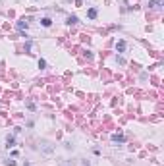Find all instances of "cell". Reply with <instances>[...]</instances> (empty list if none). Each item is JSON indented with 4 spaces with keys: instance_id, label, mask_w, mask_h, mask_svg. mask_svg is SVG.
Instances as JSON below:
<instances>
[{
    "instance_id": "cell-5",
    "label": "cell",
    "mask_w": 164,
    "mask_h": 166,
    "mask_svg": "<svg viewBox=\"0 0 164 166\" xmlns=\"http://www.w3.org/2000/svg\"><path fill=\"white\" fill-rule=\"evenodd\" d=\"M6 143H8V149L14 147V143H16V139H14V135H8V139H6Z\"/></svg>"
},
{
    "instance_id": "cell-7",
    "label": "cell",
    "mask_w": 164,
    "mask_h": 166,
    "mask_svg": "<svg viewBox=\"0 0 164 166\" xmlns=\"http://www.w3.org/2000/svg\"><path fill=\"white\" fill-rule=\"evenodd\" d=\"M17 29H27V19H21L17 23Z\"/></svg>"
},
{
    "instance_id": "cell-6",
    "label": "cell",
    "mask_w": 164,
    "mask_h": 166,
    "mask_svg": "<svg viewBox=\"0 0 164 166\" xmlns=\"http://www.w3.org/2000/svg\"><path fill=\"white\" fill-rule=\"evenodd\" d=\"M160 4H162L160 0H149V6H151V8H156V6H160Z\"/></svg>"
},
{
    "instance_id": "cell-8",
    "label": "cell",
    "mask_w": 164,
    "mask_h": 166,
    "mask_svg": "<svg viewBox=\"0 0 164 166\" xmlns=\"http://www.w3.org/2000/svg\"><path fill=\"white\" fill-rule=\"evenodd\" d=\"M68 23H69V25H75V23H77V18H75V16H69V18H68Z\"/></svg>"
},
{
    "instance_id": "cell-3",
    "label": "cell",
    "mask_w": 164,
    "mask_h": 166,
    "mask_svg": "<svg viewBox=\"0 0 164 166\" xmlns=\"http://www.w3.org/2000/svg\"><path fill=\"white\" fill-rule=\"evenodd\" d=\"M97 14H99V10H97V8H89V12H87V16H89L91 19H95V18H97Z\"/></svg>"
},
{
    "instance_id": "cell-2",
    "label": "cell",
    "mask_w": 164,
    "mask_h": 166,
    "mask_svg": "<svg viewBox=\"0 0 164 166\" xmlns=\"http://www.w3.org/2000/svg\"><path fill=\"white\" fill-rule=\"evenodd\" d=\"M116 50H118V52H124V50H125V41H118V43H116Z\"/></svg>"
},
{
    "instance_id": "cell-4",
    "label": "cell",
    "mask_w": 164,
    "mask_h": 166,
    "mask_svg": "<svg viewBox=\"0 0 164 166\" xmlns=\"http://www.w3.org/2000/svg\"><path fill=\"white\" fill-rule=\"evenodd\" d=\"M41 25H43V27H50L52 25V19L50 18H43V19H41Z\"/></svg>"
},
{
    "instance_id": "cell-10",
    "label": "cell",
    "mask_w": 164,
    "mask_h": 166,
    "mask_svg": "<svg viewBox=\"0 0 164 166\" xmlns=\"http://www.w3.org/2000/svg\"><path fill=\"white\" fill-rule=\"evenodd\" d=\"M43 149H44V151H46V153H50V151H52L50 143H43Z\"/></svg>"
},
{
    "instance_id": "cell-9",
    "label": "cell",
    "mask_w": 164,
    "mask_h": 166,
    "mask_svg": "<svg viewBox=\"0 0 164 166\" xmlns=\"http://www.w3.org/2000/svg\"><path fill=\"white\" fill-rule=\"evenodd\" d=\"M4 164H6V166H16V160H14V158H6Z\"/></svg>"
},
{
    "instance_id": "cell-1",
    "label": "cell",
    "mask_w": 164,
    "mask_h": 166,
    "mask_svg": "<svg viewBox=\"0 0 164 166\" xmlns=\"http://www.w3.org/2000/svg\"><path fill=\"white\" fill-rule=\"evenodd\" d=\"M112 141H114V143H124L125 137L122 135V133H114V135H112Z\"/></svg>"
}]
</instances>
